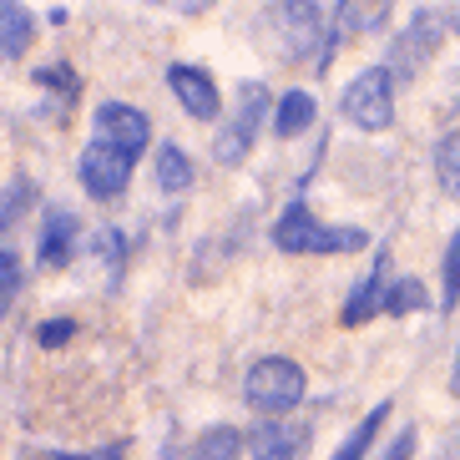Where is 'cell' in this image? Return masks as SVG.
Wrapping results in <instances>:
<instances>
[{
    "mask_svg": "<svg viewBox=\"0 0 460 460\" xmlns=\"http://www.w3.org/2000/svg\"><path fill=\"white\" fill-rule=\"evenodd\" d=\"M258 31L284 61H298V66H314V71L329 66L334 41H329V15L319 0H279L273 11H263Z\"/></svg>",
    "mask_w": 460,
    "mask_h": 460,
    "instance_id": "6da1fadb",
    "label": "cell"
},
{
    "mask_svg": "<svg viewBox=\"0 0 460 460\" xmlns=\"http://www.w3.org/2000/svg\"><path fill=\"white\" fill-rule=\"evenodd\" d=\"M273 243L284 253H359L365 248V233L359 228H329L309 213L304 203H288L273 223Z\"/></svg>",
    "mask_w": 460,
    "mask_h": 460,
    "instance_id": "7a4b0ae2",
    "label": "cell"
},
{
    "mask_svg": "<svg viewBox=\"0 0 460 460\" xmlns=\"http://www.w3.org/2000/svg\"><path fill=\"white\" fill-rule=\"evenodd\" d=\"M304 390H309L304 369H298L294 359H279V354H273V359H258L243 379L248 405L263 410V415H288V410L304 400Z\"/></svg>",
    "mask_w": 460,
    "mask_h": 460,
    "instance_id": "3957f363",
    "label": "cell"
},
{
    "mask_svg": "<svg viewBox=\"0 0 460 460\" xmlns=\"http://www.w3.org/2000/svg\"><path fill=\"white\" fill-rule=\"evenodd\" d=\"M132 163H137V152H132V147L111 142V137H96V142H86V152H82V163H76V172H82V188L92 192L96 203H111V198L127 188Z\"/></svg>",
    "mask_w": 460,
    "mask_h": 460,
    "instance_id": "277c9868",
    "label": "cell"
},
{
    "mask_svg": "<svg viewBox=\"0 0 460 460\" xmlns=\"http://www.w3.org/2000/svg\"><path fill=\"white\" fill-rule=\"evenodd\" d=\"M344 117L365 132H385L394 122V76L385 66H369L359 71L344 92Z\"/></svg>",
    "mask_w": 460,
    "mask_h": 460,
    "instance_id": "5b68a950",
    "label": "cell"
},
{
    "mask_svg": "<svg viewBox=\"0 0 460 460\" xmlns=\"http://www.w3.org/2000/svg\"><path fill=\"white\" fill-rule=\"evenodd\" d=\"M263 111H269V92H263L258 82H248L243 92H238V111L228 117L223 137L213 142V157L223 167H238L248 157V147H253V137H258V122H263Z\"/></svg>",
    "mask_w": 460,
    "mask_h": 460,
    "instance_id": "8992f818",
    "label": "cell"
},
{
    "mask_svg": "<svg viewBox=\"0 0 460 460\" xmlns=\"http://www.w3.org/2000/svg\"><path fill=\"white\" fill-rule=\"evenodd\" d=\"M385 294H390V248H379L375 258H369V273L354 284L349 304H344V324H365V319H375L379 309H385Z\"/></svg>",
    "mask_w": 460,
    "mask_h": 460,
    "instance_id": "52a82bcc",
    "label": "cell"
},
{
    "mask_svg": "<svg viewBox=\"0 0 460 460\" xmlns=\"http://www.w3.org/2000/svg\"><path fill=\"white\" fill-rule=\"evenodd\" d=\"M167 86H172V96L182 102V111L198 117V122H213L217 107H223V102H217V82L198 66H172L167 71Z\"/></svg>",
    "mask_w": 460,
    "mask_h": 460,
    "instance_id": "ba28073f",
    "label": "cell"
},
{
    "mask_svg": "<svg viewBox=\"0 0 460 460\" xmlns=\"http://www.w3.org/2000/svg\"><path fill=\"white\" fill-rule=\"evenodd\" d=\"M96 137H111V142H122V147L142 152V147H147V137H152V127H147V117H142L137 107L107 102V107L96 111Z\"/></svg>",
    "mask_w": 460,
    "mask_h": 460,
    "instance_id": "9c48e42d",
    "label": "cell"
},
{
    "mask_svg": "<svg viewBox=\"0 0 460 460\" xmlns=\"http://www.w3.org/2000/svg\"><path fill=\"white\" fill-rule=\"evenodd\" d=\"M309 430L304 425H288V420H269V425H258L253 435V460H294L304 450Z\"/></svg>",
    "mask_w": 460,
    "mask_h": 460,
    "instance_id": "30bf717a",
    "label": "cell"
},
{
    "mask_svg": "<svg viewBox=\"0 0 460 460\" xmlns=\"http://www.w3.org/2000/svg\"><path fill=\"white\" fill-rule=\"evenodd\" d=\"M31 41H36V15L21 0H0V56L15 61L31 51Z\"/></svg>",
    "mask_w": 460,
    "mask_h": 460,
    "instance_id": "8fae6325",
    "label": "cell"
},
{
    "mask_svg": "<svg viewBox=\"0 0 460 460\" xmlns=\"http://www.w3.org/2000/svg\"><path fill=\"white\" fill-rule=\"evenodd\" d=\"M71 248H76V217L61 213V208H51L41 223V263L46 269H61L71 258Z\"/></svg>",
    "mask_w": 460,
    "mask_h": 460,
    "instance_id": "7c38bea8",
    "label": "cell"
},
{
    "mask_svg": "<svg viewBox=\"0 0 460 460\" xmlns=\"http://www.w3.org/2000/svg\"><path fill=\"white\" fill-rule=\"evenodd\" d=\"M314 117H319L314 96L309 92H288V96H279V117H273V127H279V137H298L304 127H314Z\"/></svg>",
    "mask_w": 460,
    "mask_h": 460,
    "instance_id": "4fadbf2b",
    "label": "cell"
},
{
    "mask_svg": "<svg viewBox=\"0 0 460 460\" xmlns=\"http://www.w3.org/2000/svg\"><path fill=\"white\" fill-rule=\"evenodd\" d=\"M238 450H243V435L233 430V425H217V430L198 435L192 460H238Z\"/></svg>",
    "mask_w": 460,
    "mask_h": 460,
    "instance_id": "5bb4252c",
    "label": "cell"
},
{
    "mask_svg": "<svg viewBox=\"0 0 460 460\" xmlns=\"http://www.w3.org/2000/svg\"><path fill=\"white\" fill-rule=\"evenodd\" d=\"M188 182H192V163L172 147V142H163V147H157V188H163V192H182Z\"/></svg>",
    "mask_w": 460,
    "mask_h": 460,
    "instance_id": "9a60e30c",
    "label": "cell"
},
{
    "mask_svg": "<svg viewBox=\"0 0 460 460\" xmlns=\"http://www.w3.org/2000/svg\"><path fill=\"white\" fill-rule=\"evenodd\" d=\"M385 420H390V400H385V405H375V410H369L365 420H359V430H354L349 440H344V446L334 450V460H365L369 440H375V435H379V425H385Z\"/></svg>",
    "mask_w": 460,
    "mask_h": 460,
    "instance_id": "2e32d148",
    "label": "cell"
},
{
    "mask_svg": "<svg viewBox=\"0 0 460 460\" xmlns=\"http://www.w3.org/2000/svg\"><path fill=\"white\" fill-rule=\"evenodd\" d=\"M435 172H440V188L460 203V132H450L446 142H440V152H435Z\"/></svg>",
    "mask_w": 460,
    "mask_h": 460,
    "instance_id": "e0dca14e",
    "label": "cell"
},
{
    "mask_svg": "<svg viewBox=\"0 0 460 460\" xmlns=\"http://www.w3.org/2000/svg\"><path fill=\"white\" fill-rule=\"evenodd\" d=\"M26 208H31V182H26V177L5 182V188H0V228H11Z\"/></svg>",
    "mask_w": 460,
    "mask_h": 460,
    "instance_id": "ac0fdd59",
    "label": "cell"
},
{
    "mask_svg": "<svg viewBox=\"0 0 460 460\" xmlns=\"http://www.w3.org/2000/svg\"><path fill=\"white\" fill-rule=\"evenodd\" d=\"M385 5H390V0H344V5H339V21H344V31H369Z\"/></svg>",
    "mask_w": 460,
    "mask_h": 460,
    "instance_id": "d6986e66",
    "label": "cell"
},
{
    "mask_svg": "<svg viewBox=\"0 0 460 460\" xmlns=\"http://www.w3.org/2000/svg\"><path fill=\"white\" fill-rule=\"evenodd\" d=\"M430 298H425V288H420V279H400V284H390V294H385V309L390 314H410V309H425Z\"/></svg>",
    "mask_w": 460,
    "mask_h": 460,
    "instance_id": "ffe728a7",
    "label": "cell"
},
{
    "mask_svg": "<svg viewBox=\"0 0 460 460\" xmlns=\"http://www.w3.org/2000/svg\"><path fill=\"white\" fill-rule=\"evenodd\" d=\"M460 304V233L446 243V288H440V309H456Z\"/></svg>",
    "mask_w": 460,
    "mask_h": 460,
    "instance_id": "44dd1931",
    "label": "cell"
},
{
    "mask_svg": "<svg viewBox=\"0 0 460 460\" xmlns=\"http://www.w3.org/2000/svg\"><path fill=\"white\" fill-rule=\"evenodd\" d=\"M21 284H26V273H21V263H15V253H0V314L15 304Z\"/></svg>",
    "mask_w": 460,
    "mask_h": 460,
    "instance_id": "7402d4cb",
    "label": "cell"
},
{
    "mask_svg": "<svg viewBox=\"0 0 460 460\" xmlns=\"http://www.w3.org/2000/svg\"><path fill=\"white\" fill-rule=\"evenodd\" d=\"M36 339H41L46 349H61L66 339H76V319H51V324L36 329Z\"/></svg>",
    "mask_w": 460,
    "mask_h": 460,
    "instance_id": "603a6c76",
    "label": "cell"
},
{
    "mask_svg": "<svg viewBox=\"0 0 460 460\" xmlns=\"http://www.w3.org/2000/svg\"><path fill=\"white\" fill-rule=\"evenodd\" d=\"M36 82H41V86H61V92H66V96H76V92H82V82H76L71 71H61V66H56V71H41Z\"/></svg>",
    "mask_w": 460,
    "mask_h": 460,
    "instance_id": "cb8c5ba5",
    "label": "cell"
},
{
    "mask_svg": "<svg viewBox=\"0 0 460 460\" xmlns=\"http://www.w3.org/2000/svg\"><path fill=\"white\" fill-rule=\"evenodd\" d=\"M410 456H415V430H400V440L385 450V460H410Z\"/></svg>",
    "mask_w": 460,
    "mask_h": 460,
    "instance_id": "d4e9b609",
    "label": "cell"
},
{
    "mask_svg": "<svg viewBox=\"0 0 460 460\" xmlns=\"http://www.w3.org/2000/svg\"><path fill=\"white\" fill-rule=\"evenodd\" d=\"M157 5H167V11H177V15H198V11H208L213 0H157Z\"/></svg>",
    "mask_w": 460,
    "mask_h": 460,
    "instance_id": "484cf974",
    "label": "cell"
},
{
    "mask_svg": "<svg viewBox=\"0 0 460 460\" xmlns=\"http://www.w3.org/2000/svg\"><path fill=\"white\" fill-rule=\"evenodd\" d=\"M46 460H122L117 450H102V456H46Z\"/></svg>",
    "mask_w": 460,
    "mask_h": 460,
    "instance_id": "4316f807",
    "label": "cell"
},
{
    "mask_svg": "<svg viewBox=\"0 0 460 460\" xmlns=\"http://www.w3.org/2000/svg\"><path fill=\"white\" fill-rule=\"evenodd\" d=\"M456 375H460V365H456Z\"/></svg>",
    "mask_w": 460,
    "mask_h": 460,
    "instance_id": "83f0119b",
    "label": "cell"
}]
</instances>
